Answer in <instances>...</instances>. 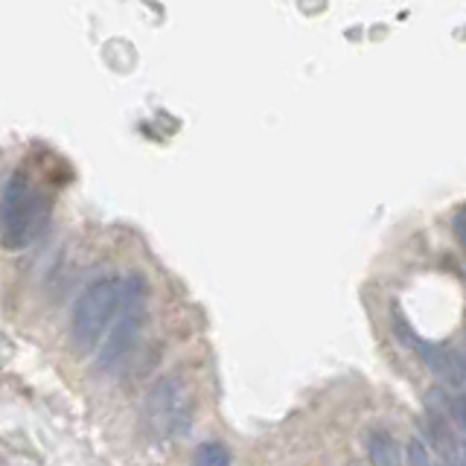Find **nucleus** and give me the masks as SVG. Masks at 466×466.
Returning <instances> with one entry per match:
<instances>
[{"label":"nucleus","instance_id":"obj_12","mask_svg":"<svg viewBox=\"0 0 466 466\" xmlns=\"http://www.w3.org/2000/svg\"><path fill=\"white\" fill-rule=\"evenodd\" d=\"M461 356H463V364H466V347H463V353H461Z\"/></svg>","mask_w":466,"mask_h":466},{"label":"nucleus","instance_id":"obj_8","mask_svg":"<svg viewBox=\"0 0 466 466\" xmlns=\"http://www.w3.org/2000/svg\"><path fill=\"white\" fill-rule=\"evenodd\" d=\"M408 466H431V461H429V449L422 446L420 441H411V443H408Z\"/></svg>","mask_w":466,"mask_h":466},{"label":"nucleus","instance_id":"obj_10","mask_svg":"<svg viewBox=\"0 0 466 466\" xmlns=\"http://www.w3.org/2000/svg\"><path fill=\"white\" fill-rule=\"evenodd\" d=\"M451 228H455V237H458V242L463 245V251H466V204L455 213V222H451Z\"/></svg>","mask_w":466,"mask_h":466},{"label":"nucleus","instance_id":"obj_9","mask_svg":"<svg viewBox=\"0 0 466 466\" xmlns=\"http://www.w3.org/2000/svg\"><path fill=\"white\" fill-rule=\"evenodd\" d=\"M449 411H451V417H455L461 426H463V431H466V393H458V397H451Z\"/></svg>","mask_w":466,"mask_h":466},{"label":"nucleus","instance_id":"obj_3","mask_svg":"<svg viewBox=\"0 0 466 466\" xmlns=\"http://www.w3.org/2000/svg\"><path fill=\"white\" fill-rule=\"evenodd\" d=\"M120 309V280L116 277H96L73 303L70 315V341L79 353H94L96 344L106 339L108 324Z\"/></svg>","mask_w":466,"mask_h":466},{"label":"nucleus","instance_id":"obj_11","mask_svg":"<svg viewBox=\"0 0 466 466\" xmlns=\"http://www.w3.org/2000/svg\"><path fill=\"white\" fill-rule=\"evenodd\" d=\"M461 466H466V446L461 449Z\"/></svg>","mask_w":466,"mask_h":466},{"label":"nucleus","instance_id":"obj_1","mask_svg":"<svg viewBox=\"0 0 466 466\" xmlns=\"http://www.w3.org/2000/svg\"><path fill=\"white\" fill-rule=\"evenodd\" d=\"M56 189L58 184L47 167L26 160L12 169L0 189V245L6 251H24L47 230Z\"/></svg>","mask_w":466,"mask_h":466},{"label":"nucleus","instance_id":"obj_7","mask_svg":"<svg viewBox=\"0 0 466 466\" xmlns=\"http://www.w3.org/2000/svg\"><path fill=\"white\" fill-rule=\"evenodd\" d=\"M193 466H233V458L225 443L218 441H204L196 455H193Z\"/></svg>","mask_w":466,"mask_h":466},{"label":"nucleus","instance_id":"obj_5","mask_svg":"<svg viewBox=\"0 0 466 466\" xmlns=\"http://www.w3.org/2000/svg\"><path fill=\"white\" fill-rule=\"evenodd\" d=\"M393 332H397V339H402L408 347H414V353L422 359V364H426L437 379H441V382H446V385L466 382V364H463V356L458 353V350L429 341V339H420V335L414 332V327L408 324L400 312H393Z\"/></svg>","mask_w":466,"mask_h":466},{"label":"nucleus","instance_id":"obj_4","mask_svg":"<svg viewBox=\"0 0 466 466\" xmlns=\"http://www.w3.org/2000/svg\"><path fill=\"white\" fill-rule=\"evenodd\" d=\"M196 414V402L181 379L167 376L149 390L143 405V420L157 441H175L189 431Z\"/></svg>","mask_w":466,"mask_h":466},{"label":"nucleus","instance_id":"obj_6","mask_svg":"<svg viewBox=\"0 0 466 466\" xmlns=\"http://www.w3.org/2000/svg\"><path fill=\"white\" fill-rule=\"evenodd\" d=\"M364 449L373 466H400V443L388 429H370L364 434Z\"/></svg>","mask_w":466,"mask_h":466},{"label":"nucleus","instance_id":"obj_2","mask_svg":"<svg viewBox=\"0 0 466 466\" xmlns=\"http://www.w3.org/2000/svg\"><path fill=\"white\" fill-rule=\"evenodd\" d=\"M146 320H149V283L143 274H128L120 280V309L99 353V370H116L137 347Z\"/></svg>","mask_w":466,"mask_h":466},{"label":"nucleus","instance_id":"obj_13","mask_svg":"<svg viewBox=\"0 0 466 466\" xmlns=\"http://www.w3.org/2000/svg\"><path fill=\"white\" fill-rule=\"evenodd\" d=\"M0 463H4V461H0Z\"/></svg>","mask_w":466,"mask_h":466}]
</instances>
